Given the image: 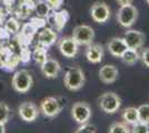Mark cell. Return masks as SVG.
<instances>
[{"label": "cell", "mask_w": 149, "mask_h": 133, "mask_svg": "<svg viewBox=\"0 0 149 133\" xmlns=\"http://www.w3.org/2000/svg\"><path fill=\"white\" fill-rule=\"evenodd\" d=\"M86 82V76L81 68L71 67L69 68L63 76V84L69 91H78L80 90Z\"/></svg>", "instance_id": "cell-1"}, {"label": "cell", "mask_w": 149, "mask_h": 133, "mask_svg": "<svg viewBox=\"0 0 149 133\" xmlns=\"http://www.w3.org/2000/svg\"><path fill=\"white\" fill-rule=\"evenodd\" d=\"M121 103V98L115 92H105L98 99L100 110L107 114H115L118 112Z\"/></svg>", "instance_id": "cell-2"}, {"label": "cell", "mask_w": 149, "mask_h": 133, "mask_svg": "<svg viewBox=\"0 0 149 133\" xmlns=\"http://www.w3.org/2000/svg\"><path fill=\"white\" fill-rule=\"evenodd\" d=\"M116 18L118 23L123 28L128 29L131 25H135V22L138 19V9L132 3L126 6H119Z\"/></svg>", "instance_id": "cell-3"}, {"label": "cell", "mask_w": 149, "mask_h": 133, "mask_svg": "<svg viewBox=\"0 0 149 133\" xmlns=\"http://www.w3.org/2000/svg\"><path fill=\"white\" fill-rule=\"evenodd\" d=\"M33 84V80L31 76L30 72L28 70L21 69L18 70L13 76L11 85L13 90L18 93H26L31 89Z\"/></svg>", "instance_id": "cell-4"}, {"label": "cell", "mask_w": 149, "mask_h": 133, "mask_svg": "<svg viewBox=\"0 0 149 133\" xmlns=\"http://www.w3.org/2000/svg\"><path fill=\"white\" fill-rule=\"evenodd\" d=\"M72 38L78 43V45H89L93 42L95 39V31L88 25H76L72 30Z\"/></svg>", "instance_id": "cell-5"}, {"label": "cell", "mask_w": 149, "mask_h": 133, "mask_svg": "<svg viewBox=\"0 0 149 133\" xmlns=\"http://www.w3.org/2000/svg\"><path fill=\"white\" fill-rule=\"evenodd\" d=\"M91 115H93L91 108L87 102L78 101L74 103V105L71 107V118L78 124H84L89 122Z\"/></svg>", "instance_id": "cell-6"}, {"label": "cell", "mask_w": 149, "mask_h": 133, "mask_svg": "<svg viewBox=\"0 0 149 133\" xmlns=\"http://www.w3.org/2000/svg\"><path fill=\"white\" fill-rule=\"evenodd\" d=\"M62 110V104L58 98L55 96H47L40 102L39 111L44 114L46 118H56Z\"/></svg>", "instance_id": "cell-7"}, {"label": "cell", "mask_w": 149, "mask_h": 133, "mask_svg": "<svg viewBox=\"0 0 149 133\" xmlns=\"http://www.w3.org/2000/svg\"><path fill=\"white\" fill-rule=\"evenodd\" d=\"M110 8L104 1H96L90 8V16L97 23H106L110 18Z\"/></svg>", "instance_id": "cell-8"}, {"label": "cell", "mask_w": 149, "mask_h": 133, "mask_svg": "<svg viewBox=\"0 0 149 133\" xmlns=\"http://www.w3.org/2000/svg\"><path fill=\"white\" fill-rule=\"evenodd\" d=\"M123 39L127 44L128 48L130 49H141L146 41V37L141 31L139 30H134V29H129L127 31H125Z\"/></svg>", "instance_id": "cell-9"}, {"label": "cell", "mask_w": 149, "mask_h": 133, "mask_svg": "<svg viewBox=\"0 0 149 133\" xmlns=\"http://www.w3.org/2000/svg\"><path fill=\"white\" fill-rule=\"evenodd\" d=\"M18 114L20 119L25 122H33L37 120L39 115V109L38 107L30 101L22 102L18 108Z\"/></svg>", "instance_id": "cell-10"}, {"label": "cell", "mask_w": 149, "mask_h": 133, "mask_svg": "<svg viewBox=\"0 0 149 133\" xmlns=\"http://www.w3.org/2000/svg\"><path fill=\"white\" fill-rule=\"evenodd\" d=\"M58 49L63 57L74 58L78 53V43L72 37H62L58 41Z\"/></svg>", "instance_id": "cell-11"}, {"label": "cell", "mask_w": 149, "mask_h": 133, "mask_svg": "<svg viewBox=\"0 0 149 133\" xmlns=\"http://www.w3.org/2000/svg\"><path fill=\"white\" fill-rule=\"evenodd\" d=\"M85 56L88 62L93 64L100 63L105 56V49L100 43H91L87 45V49L85 51Z\"/></svg>", "instance_id": "cell-12"}, {"label": "cell", "mask_w": 149, "mask_h": 133, "mask_svg": "<svg viewBox=\"0 0 149 133\" xmlns=\"http://www.w3.org/2000/svg\"><path fill=\"white\" fill-rule=\"evenodd\" d=\"M40 70H41V73L44 74V76L48 78V79H55L59 74V72L61 70V65L56 59L47 58L44 63L40 64Z\"/></svg>", "instance_id": "cell-13"}, {"label": "cell", "mask_w": 149, "mask_h": 133, "mask_svg": "<svg viewBox=\"0 0 149 133\" xmlns=\"http://www.w3.org/2000/svg\"><path fill=\"white\" fill-rule=\"evenodd\" d=\"M99 79L101 82L105 84H111L117 81L119 76L118 69L112 64H105L102 65L98 71Z\"/></svg>", "instance_id": "cell-14"}, {"label": "cell", "mask_w": 149, "mask_h": 133, "mask_svg": "<svg viewBox=\"0 0 149 133\" xmlns=\"http://www.w3.org/2000/svg\"><path fill=\"white\" fill-rule=\"evenodd\" d=\"M128 49L125 40L120 37H113L107 42V50L109 53L116 58H120L125 51Z\"/></svg>", "instance_id": "cell-15"}, {"label": "cell", "mask_w": 149, "mask_h": 133, "mask_svg": "<svg viewBox=\"0 0 149 133\" xmlns=\"http://www.w3.org/2000/svg\"><path fill=\"white\" fill-rule=\"evenodd\" d=\"M57 33L51 28H42V30L38 33V44L42 45L45 48H49L54 43H56Z\"/></svg>", "instance_id": "cell-16"}, {"label": "cell", "mask_w": 149, "mask_h": 133, "mask_svg": "<svg viewBox=\"0 0 149 133\" xmlns=\"http://www.w3.org/2000/svg\"><path fill=\"white\" fill-rule=\"evenodd\" d=\"M68 20L69 13L67 10H61V11H57L56 10L54 13V22H55V27H56L58 31H61Z\"/></svg>", "instance_id": "cell-17"}, {"label": "cell", "mask_w": 149, "mask_h": 133, "mask_svg": "<svg viewBox=\"0 0 149 133\" xmlns=\"http://www.w3.org/2000/svg\"><path fill=\"white\" fill-rule=\"evenodd\" d=\"M123 60V62L127 65H134L139 61V52L136 49H130L128 48L127 50L123 53V56L120 57Z\"/></svg>", "instance_id": "cell-18"}, {"label": "cell", "mask_w": 149, "mask_h": 133, "mask_svg": "<svg viewBox=\"0 0 149 133\" xmlns=\"http://www.w3.org/2000/svg\"><path fill=\"white\" fill-rule=\"evenodd\" d=\"M123 120L126 124H129V125H134L136 124L138 121V111L137 108L134 107H128L124 110L123 112Z\"/></svg>", "instance_id": "cell-19"}, {"label": "cell", "mask_w": 149, "mask_h": 133, "mask_svg": "<svg viewBox=\"0 0 149 133\" xmlns=\"http://www.w3.org/2000/svg\"><path fill=\"white\" fill-rule=\"evenodd\" d=\"M50 10H51V8L45 0H40L35 5V12L37 13V17H40V18L48 17Z\"/></svg>", "instance_id": "cell-20"}, {"label": "cell", "mask_w": 149, "mask_h": 133, "mask_svg": "<svg viewBox=\"0 0 149 133\" xmlns=\"http://www.w3.org/2000/svg\"><path fill=\"white\" fill-rule=\"evenodd\" d=\"M138 111V121L140 123L149 125V104H141L137 108Z\"/></svg>", "instance_id": "cell-21"}, {"label": "cell", "mask_w": 149, "mask_h": 133, "mask_svg": "<svg viewBox=\"0 0 149 133\" xmlns=\"http://www.w3.org/2000/svg\"><path fill=\"white\" fill-rule=\"evenodd\" d=\"M108 133H130V129L125 122H115L109 127Z\"/></svg>", "instance_id": "cell-22"}, {"label": "cell", "mask_w": 149, "mask_h": 133, "mask_svg": "<svg viewBox=\"0 0 149 133\" xmlns=\"http://www.w3.org/2000/svg\"><path fill=\"white\" fill-rule=\"evenodd\" d=\"M33 58L36 60V62L39 64L44 63L47 59V48H45L42 45L38 44L36 50L33 52Z\"/></svg>", "instance_id": "cell-23"}, {"label": "cell", "mask_w": 149, "mask_h": 133, "mask_svg": "<svg viewBox=\"0 0 149 133\" xmlns=\"http://www.w3.org/2000/svg\"><path fill=\"white\" fill-rule=\"evenodd\" d=\"M10 118V109L5 102H0V123L6 124Z\"/></svg>", "instance_id": "cell-24"}, {"label": "cell", "mask_w": 149, "mask_h": 133, "mask_svg": "<svg viewBox=\"0 0 149 133\" xmlns=\"http://www.w3.org/2000/svg\"><path fill=\"white\" fill-rule=\"evenodd\" d=\"M97 132V129L93 124H90V123H84V124H80V127H78L74 133H96Z\"/></svg>", "instance_id": "cell-25"}, {"label": "cell", "mask_w": 149, "mask_h": 133, "mask_svg": "<svg viewBox=\"0 0 149 133\" xmlns=\"http://www.w3.org/2000/svg\"><path fill=\"white\" fill-rule=\"evenodd\" d=\"M131 133H149V125L137 122L136 124L132 125Z\"/></svg>", "instance_id": "cell-26"}, {"label": "cell", "mask_w": 149, "mask_h": 133, "mask_svg": "<svg viewBox=\"0 0 149 133\" xmlns=\"http://www.w3.org/2000/svg\"><path fill=\"white\" fill-rule=\"evenodd\" d=\"M19 29V23L16 19H9L6 23V30L10 33H16Z\"/></svg>", "instance_id": "cell-27"}, {"label": "cell", "mask_w": 149, "mask_h": 133, "mask_svg": "<svg viewBox=\"0 0 149 133\" xmlns=\"http://www.w3.org/2000/svg\"><path fill=\"white\" fill-rule=\"evenodd\" d=\"M139 60H141V62L145 67L149 68V48H145L139 53Z\"/></svg>", "instance_id": "cell-28"}, {"label": "cell", "mask_w": 149, "mask_h": 133, "mask_svg": "<svg viewBox=\"0 0 149 133\" xmlns=\"http://www.w3.org/2000/svg\"><path fill=\"white\" fill-rule=\"evenodd\" d=\"M49 7L51 8V10H59L61 8L62 3H63V0H45Z\"/></svg>", "instance_id": "cell-29"}, {"label": "cell", "mask_w": 149, "mask_h": 133, "mask_svg": "<svg viewBox=\"0 0 149 133\" xmlns=\"http://www.w3.org/2000/svg\"><path fill=\"white\" fill-rule=\"evenodd\" d=\"M116 2L119 6H126V5H131L134 0H116Z\"/></svg>", "instance_id": "cell-30"}, {"label": "cell", "mask_w": 149, "mask_h": 133, "mask_svg": "<svg viewBox=\"0 0 149 133\" xmlns=\"http://www.w3.org/2000/svg\"><path fill=\"white\" fill-rule=\"evenodd\" d=\"M0 133H6V127L2 123H0Z\"/></svg>", "instance_id": "cell-31"}, {"label": "cell", "mask_w": 149, "mask_h": 133, "mask_svg": "<svg viewBox=\"0 0 149 133\" xmlns=\"http://www.w3.org/2000/svg\"><path fill=\"white\" fill-rule=\"evenodd\" d=\"M146 2H147V5H149V0H145Z\"/></svg>", "instance_id": "cell-32"}]
</instances>
